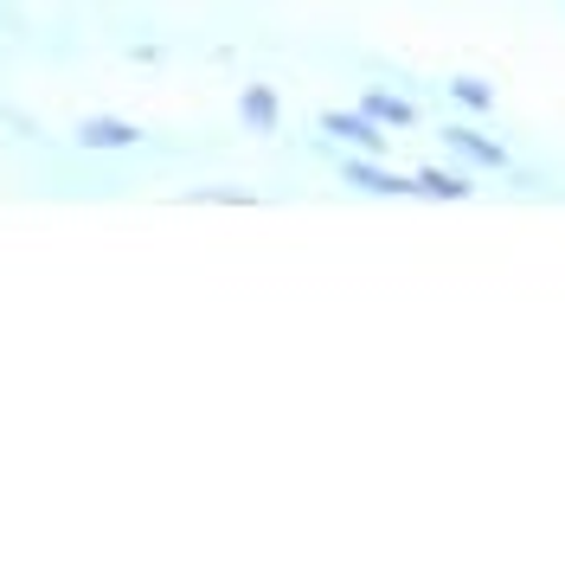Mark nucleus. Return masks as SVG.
<instances>
[{
	"label": "nucleus",
	"mask_w": 565,
	"mask_h": 565,
	"mask_svg": "<svg viewBox=\"0 0 565 565\" xmlns=\"http://www.w3.org/2000/svg\"><path fill=\"white\" fill-rule=\"evenodd\" d=\"M412 193H424V200H469L476 180L450 174V168H418V174H412Z\"/></svg>",
	"instance_id": "423d86ee"
},
{
	"label": "nucleus",
	"mask_w": 565,
	"mask_h": 565,
	"mask_svg": "<svg viewBox=\"0 0 565 565\" xmlns=\"http://www.w3.org/2000/svg\"><path fill=\"white\" fill-rule=\"evenodd\" d=\"M444 141L457 148L469 168H489V174H501V168H508V148H501L494 136H476V129H444Z\"/></svg>",
	"instance_id": "20e7f679"
},
{
	"label": "nucleus",
	"mask_w": 565,
	"mask_h": 565,
	"mask_svg": "<svg viewBox=\"0 0 565 565\" xmlns=\"http://www.w3.org/2000/svg\"><path fill=\"white\" fill-rule=\"evenodd\" d=\"M141 129L122 122V116H84L77 122V148H97V154H116V148H136Z\"/></svg>",
	"instance_id": "7ed1b4c3"
},
{
	"label": "nucleus",
	"mask_w": 565,
	"mask_h": 565,
	"mask_svg": "<svg viewBox=\"0 0 565 565\" xmlns=\"http://www.w3.org/2000/svg\"><path fill=\"white\" fill-rule=\"evenodd\" d=\"M341 180H348V186H360V193H380V200H405V193H412V180L392 174V168H380L373 154H353L348 168H341Z\"/></svg>",
	"instance_id": "f03ea898"
},
{
	"label": "nucleus",
	"mask_w": 565,
	"mask_h": 565,
	"mask_svg": "<svg viewBox=\"0 0 565 565\" xmlns=\"http://www.w3.org/2000/svg\"><path fill=\"white\" fill-rule=\"evenodd\" d=\"M321 129H328L334 141H348L353 154H386V129H380L366 109H328Z\"/></svg>",
	"instance_id": "f257e3e1"
},
{
	"label": "nucleus",
	"mask_w": 565,
	"mask_h": 565,
	"mask_svg": "<svg viewBox=\"0 0 565 565\" xmlns=\"http://www.w3.org/2000/svg\"><path fill=\"white\" fill-rule=\"evenodd\" d=\"M360 109H366L380 129H412V122H418V109L405 104V97H392V90H366V104Z\"/></svg>",
	"instance_id": "0eeeda50"
},
{
	"label": "nucleus",
	"mask_w": 565,
	"mask_h": 565,
	"mask_svg": "<svg viewBox=\"0 0 565 565\" xmlns=\"http://www.w3.org/2000/svg\"><path fill=\"white\" fill-rule=\"evenodd\" d=\"M450 97H457L462 109H482V116H489L494 109V84H482V77H450Z\"/></svg>",
	"instance_id": "6e6552de"
},
{
	"label": "nucleus",
	"mask_w": 565,
	"mask_h": 565,
	"mask_svg": "<svg viewBox=\"0 0 565 565\" xmlns=\"http://www.w3.org/2000/svg\"><path fill=\"white\" fill-rule=\"evenodd\" d=\"M238 116H245V129H257V136H270L282 122V104L270 84H245V97H238Z\"/></svg>",
	"instance_id": "39448f33"
}]
</instances>
